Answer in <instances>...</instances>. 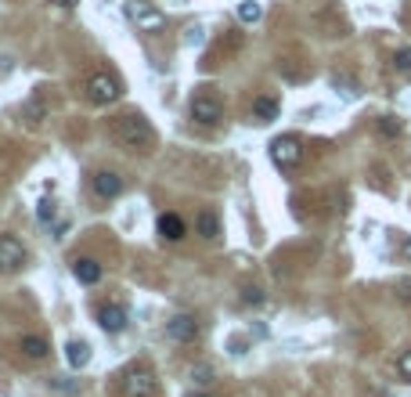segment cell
Segmentation results:
<instances>
[{
	"instance_id": "8fae6325",
	"label": "cell",
	"mask_w": 411,
	"mask_h": 397,
	"mask_svg": "<svg viewBox=\"0 0 411 397\" xmlns=\"http://www.w3.org/2000/svg\"><path fill=\"white\" fill-rule=\"evenodd\" d=\"M72 275H76V282L94 285V282L101 278V264H98V260H90V257H83V260H76V264H72Z\"/></svg>"
},
{
	"instance_id": "603a6c76",
	"label": "cell",
	"mask_w": 411,
	"mask_h": 397,
	"mask_svg": "<svg viewBox=\"0 0 411 397\" xmlns=\"http://www.w3.org/2000/svg\"><path fill=\"white\" fill-rule=\"evenodd\" d=\"M242 300H245V304H260L263 296H260V289H257V285H252V289H245V296H242Z\"/></svg>"
},
{
	"instance_id": "4fadbf2b",
	"label": "cell",
	"mask_w": 411,
	"mask_h": 397,
	"mask_svg": "<svg viewBox=\"0 0 411 397\" xmlns=\"http://www.w3.org/2000/svg\"><path fill=\"white\" fill-rule=\"evenodd\" d=\"M195 231L206 238V242H213V238L220 235V220H217V213H210V210H202L199 217H195Z\"/></svg>"
},
{
	"instance_id": "9c48e42d",
	"label": "cell",
	"mask_w": 411,
	"mask_h": 397,
	"mask_svg": "<svg viewBox=\"0 0 411 397\" xmlns=\"http://www.w3.org/2000/svg\"><path fill=\"white\" fill-rule=\"evenodd\" d=\"M90 184H94V195H98V199H116L123 192V177L116 170H98Z\"/></svg>"
},
{
	"instance_id": "484cf974",
	"label": "cell",
	"mask_w": 411,
	"mask_h": 397,
	"mask_svg": "<svg viewBox=\"0 0 411 397\" xmlns=\"http://www.w3.org/2000/svg\"><path fill=\"white\" fill-rule=\"evenodd\" d=\"M401 257L411 260V238H404V242H401Z\"/></svg>"
},
{
	"instance_id": "5bb4252c",
	"label": "cell",
	"mask_w": 411,
	"mask_h": 397,
	"mask_svg": "<svg viewBox=\"0 0 411 397\" xmlns=\"http://www.w3.org/2000/svg\"><path fill=\"white\" fill-rule=\"evenodd\" d=\"M19 351L29 358V361H40V358H47V340H40V336H22V343H19Z\"/></svg>"
},
{
	"instance_id": "8992f818",
	"label": "cell",
	"mask_w": 411,
	"mask_h": 397,
	"mask_svg": "<svg viewBox=\"0 0 411 397\" xmlns=\"http://www.w3.org/2000/svg\"><path fill=\"white\" fill-rule=\"evenodd\" d=\"M166 336L173 343H195L199 340V322H195V314H177V318H170L166 322Z\"/></svg>"
},
{
	"instance_id": "d4e9b609",
	"label": "cell",
	"mask_w": 411,
	"mask_h": 397,
	"mask_svg": "<svg viewBox=\"0 0 411 397\" xmlns=\"http://www.w3.org/2000/svg\"><path fill=\"white\" fill-rule=\"evenodd\" d=\"M47 4H54V8H66V11H69V8H76V4H80V0H47Z\"/></svg>"
},
{
	"instance_id": "7c38bea8",
	"label": "cell",
	"mask_w": 411,
	"mask_h": 397,
	"mask_svg": "<svg viewBox=\"0 0 411 397\" xmlns=\"http://www.w3.org/2000/svg\"><path fill=\"white\" fill-rule=\"evenodd\" d=\"M159 235L166 238V242H181L184 238V220L177 213H163L159 217Z\"/></svg>"
},
{
	"instance_id": "7a4b0ae2",
	"label": "cell",
	"mask_w": 411,
	"mask_h": 397,
	"mask_svg": "<svg viewBox=\"0 0 411 397\" xmlns=\"http://www.w3.org/2000/svg\"><path fill=\"white\" fill-rule=\"evenodd\" d=\"M119 383H123V397H155L159 394V379H155L148 365H130Z\"/></svg>"
},
{
	"instance_id": "52a82bcc",
	"label": "cell",
	"mask_w": 411,
	"mask_h": 397,
	"mask_svg": "<svg viewBox=\"0 0 411 397\" xmlns=\"http://www.w3.org/2000/svg\"><path fill=\"white\" fill-rule=\"evenodd\" d=\"M26 264V249L14 235H0V271H19Z\"/></svg>"
},
{
	"instance_id": "6da1fadb",
	"label": "cell",
	"mask_w": 411,
	"mask_h": 397,
	"mask_svg": "<svg viewBox=\"0 0 411 397\" xmlns=\"http://www.w3.org/2000/svg\"><path fill=\"white\" fill-rule=\"evenodd\" d=\"M112 137L119 141L123 148H130V152H152V145H155V130H152V123L141 113L119 116L112 123Z\"/></svg>"
},
{
	"instance_id": "ba28073f",
	"label": "cell",
	"mask_w": 411,
	"mask_h": 397,
	"mask_svg": "<svg viewBox=\"0 0 411 397\" xmlns=\"http://www.w3.org/2000/svg\"><path fill=\"white\" fill-rule=\"evenodd\" d=\"M192 119H199L202 126H217L224 119V108H220L210 94H199V98H192Z\"/></svg>"
},
{
	"instance_id": "d6986e66",
	"label": "cell",
	"mask_w": 411,
	"mask_h": 397,
	"mask_svg": "<svg viewBox=\"0 0 411 397\" xmlns=\"http://www.w3.org/2000/svg\"><path fill=\"white\" fill-rule=\"evenodd\" d=\"M393 66H397L401 72H411V47H401V51L393 55Z\"/></svg>"
},
{
	"instance_id": "ffe728a7",
	"label": "cell",
	"mask_w": 411,
	"mask_h": 397,
	"mask_svg": "<svg viewBox=\"0 0 411 397\" xmlns=\"http://www.w3.org/2000/svg\"><path fill=\"white\" fill-rule=\"evenodd\" d=\"M192 379H195V383H213V369H210V365H199V369H192Z\"/></svg>"
},
{
	"instance_id": "44dd1931",
	"label": "cell",
	"mask_w": 411,
	"mask_h": 397,
	"mask_svg": "<svg viewBox=\"0 0 411 397\" xmlns=\"http://www.w3.org/2000/svg\"><path fill=\"white\" fill-rule=\"evenodd\" d=\"M397 372H401V379H408V383H411V351H404L397 358Z\"/></svg>"
},
{
	"instance_id": "e0dca14e",
	"label": "cell",
	"mask_w": 411,
	"mask_h": 397,
	"mask_svg": "<svg viewBox=\"0 0 411 397\" xmlns=\"http://www.w3.org/2000/svg\"><path fill=\"white\" fill-rule=\"evenodd\" d=\"M239 19L242 22H260L263 19V8L257 4V0H245V4H239Z\"/></svg>"
},
{
	"instance_id": "2e32d148",
	"label": "cell",
	"mask_w": 411,
	"mask_h": 397,
	"mask_svg": "<svg viewBox=\"0 0 411 397\" xmlns=\"http://www.w3.org/2000/svg\"><path fill=\"white\" fill-rule=\"evenodd\" d=\"M252 113H257L260 123H271V119H278V101L274 98H257L252 101Z\"/></svg>"
},
{
	"instance_id": "4316f807",
	"label": "cell",
	"mask_w": 411,
	"mask_h": 397,
	"mask_svg": "<svg viewBox=\"0 0 411 397\" xmlns=\"http://www.w3.org/2000/svg\"><path fill=\"white\" fill-rule=\"evenodd\" d=\"M192 397H199V394H192Z\"/></svg>"
},
{
	"instance_id": "277c9868",
	"label": "cell",
	"mask_w": 411,
	"mask_h": 397,
	"mask_svg": "<svg viewBox=\"0 0 411 397\" xmlns=\"http://www.w3.org/2000/svg\"><path fill=\"white\" fill-rule=\"evenodd\" d=\"M271 159L278 170H296L303 163V145H299V137L285 134V137H274L271 141Z\"/></svg>"
},
{
	"instance_id": "7402d4cb",
	"label": "cell",
	"mask_w": 411,
	"mask_h": 397,
	"mask_svg": "<svg viewBox=\"0 0 411 397\" xmlns=\"http://www.w3.org/2000/svg\"><path fill=\"white\" fill-rule=\"evenodd\" d=\"M40 220H43V224H47V220H54V202H40Z\"/></svg>"
},
{
	"instance_id": "9a60e30c",
	"label": "cell",
	"mask_w": 411,
	"mask_h": 397,
	"mask_svg": "<svg viewBox=\"0 0 411 397\" xmlns=\"http://www.w3.org/2000/svg\"><path fill=\"white\" fill-rule=\"evenodd\" d=\"M66 358H69L72 369H83V365L90 361V347H87L83 340H72V343L66 347Z\"/></svg>"
},
{
	"instance_id": "cb8c5ba5",
	"label": "cell",
	"mask_w": 411,
	"mask_h": 397,
	"mask_svg": "<svg viewBox=\"0 0 411 397\" xmlns=\"http://www.w3.org/2000/svg\"><path fill=\"white\" fill-rule=\"evenodd\" d=\"M397 293H401V300H411V282H397Z\"/></svg>"
},
{
	"instance_id": "5b68a950",
	"label": "cell",
	"mask_w": 411,
	"mask_h": 397,
	"mask_svg": "<svg viewBox=\"0 0 411 397\" xmlns=\"http://www.w3.org/2000/svg\"><path fill=\"white\" fill-rule=\"evenodd\" d=\"M87 98L94 105H112L119 98V79L108 76V72H94L87 76Z\"/></svg>"
},
{
	"instance_id": "3957f363",
	"label": "cell",
	"mask_w": 411,
	"mask_h": 397,
	"mask_svg": "<svg viewBox=\"0 0 411 397\" xmlns=\"http://www.w3.org/2000/svg\"><path fill=\"white\" fill-rule=\"evenodd\" d=\"M126 19H130L141 33H159L166 26V14L155 4H148V0H130V4H126Z\"/></svg>"
},
{
	"instance_id": "30bf717a",
	"label": "cell",
	"mask_w": 411,
	"mask_h": 397,
	"mask_svg": "<svg viewBox=\"0 0 411 397\" xmlns=\"http://www.w3.org/2000/svg\"><path fill=\"white\" fill-rule=\"evenodd\" d=\"M98 322H101L105 332H123L126 329V307L123 304H105L98 311Z\"/></svg>"
},
{
	"instance_id": "ac0fdd59",
	"label": "cell",
	"mask_w": 411,
	"mask_h": 397,
	"mask_svg": "<svg viewBox=\"0 0 411 397\" xmlns=\"http://www.w3.org/2000/svg\"><path fill=\"white\" fill-rule=\"evenodd\" d=\"M401 130H404V126H401L397 116H383V119H379V134H383V137H401Z\"/></svg>"
}]
</instances>
